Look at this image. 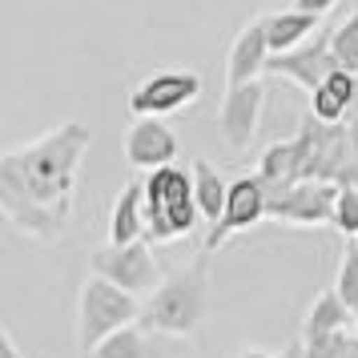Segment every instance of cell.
Wrapping results in <instances>:
<instances>
[{
	"label": "cell",
	"mask_w": 358,
	"mask_h": 358,
	"mask_svg": "<svg viewBox=\"0 0 358 358\" xmlns=\"http://www.w3.org/2000/svg\"><path fill=\"white\" fill-rule=\"evenodd\" d=\"M0 358H24L20 355V346L13 342V334H8L4 326H0Z\"/></svg>",
	"instance_id": "cell-26"
},
{
	"label": "cell",
	"mask_w": 358,
	"mask_h": 358,
	"mask_svg": "<svg viewBox=\"0 0 358 358\" xmlns=\"http://www.w3.org/2000/svg\"><path fill=\"white\" fill-rule=\"evenodd\" d=\"M93 274L113 282L117 290L133 294V298H149L162 286V270L153 258L149 242H133V245H97L93 250Z\"/></svg>",
	"instance_id": "cell-5"
},
{
	"label": "cell",
	"mask_w": 358,
	"mask_h": 358,
	"mask_svg": "<svg viewBox=\"0 0 358 358\" xmlns=\"http://www.w3.org/2000/svg\"><path fill=\"white\" fill-rule=\"evenodd\" d=\"M145 185V242L149 245H173L189 238L197 226V201L194 178L181 165H165L141 178Z\"/></svg>",
	"instance_id": "cell-3"
},
{
	"label": "cell",
	"mask_w": 358,
	"mask_h": 358,
	"mask_svg": "<svg viewBox=\"0 0 358 358\" xmlns=\"http://www.w3.org/2000/svg\"><path fill=\"white\" fill-rule=\"evenodd\" d=\"M210 306V254H197L189 266L162 278V286L141 302L137 326L145 334L165 338H194Z\"/></svg>",
	"instance_id": "cell-2"
},
{
	"label": "cell",
	"mask_w": 358,
	"mask_h": 358,
	"mask_svg": "<svg viewBox=\"0 0 358 358\" xmlns=\"http://www.w3.org/2000/svg\"><path fill=\"white\" fill-rule=\"evenodd\" d=\"M350 105H355V73H346V69H334L310 93V117L322 125H342L350 117Z\"/></svg>",
	"instance_id": "cell-15"
},
{
	"label": "cell",
	"mask_w": 358,
	"mask_h": 358,
	"mask_svg": "<svg viewBox=\"0 0 358 358\" xmlns=\"http://www.w3.org/2000/svg\"><path fill=\"white\" fill-rule=\"evenodd\" d=\"M334 290H338V298L346 302V310L358 314V242H350V245H346V254H342Z\"/></svg>",
	"instance_id": "cell-21"
},
{
	"label": "cell",
	"mask_w": 358,
	"mask_h": 358,
	"mask_svg": "<svg viewBox=\"0 0 358 358\" xmlns=\"http://www.w3.org/2000/svg\"><path fill=\"white\" fill-rule=\"evenodd\" d=\"M145 242V185L129 181L109 210V245Z\"/></svg>",
	"instance_id": "cell-14"
},
{
	"label": "cell",
	"mask_w": 358,
	"mask_h": 358,
	"mask_svg": "<svg viewBox=\"0 0 358 358\" xmlns=\"http://www.w3.org/2000/svg\"><path fill=\"white\" fill-rule=\"evenodd\" d=\"M342 185L334 181H298L294 189L270 197V217L282 226H326L334 217Z\"/></svg>",
	"instance_id": "cell-9"
},
{
	"label": "cell",
	"mask_w": 358,
	"mask_h": 358,
	"mask_svg": "<svg viewBox=\"0 0 358 358\" xmlns=\"http://www.w3.org/2000/svg\"><path fill=\"white\" fill-rule=\"evenodd\" d=\"M355 334H358V314H355Z\"/></svg>",
	"instance_id": "cell-29"
},
{
	"label": "cell",
	"mask_w": 358,
	"mask_h": 358,
	"mask_svg": "<svg viewBox=\"0 0 358 358\" xmlns=\"http://www.w3.org/2000/svg\"><path fill=\"white\" fill-rule=\"evenodd\" d=\"M346 326H355V314L346 310V302L338 298V290L330 286L322 290L306 310V326H302V338H318V334H338Z\"/></svg>",
	"instance_id": "cell-18"
},
{
	"label": "cell",
	"mask_w": 358,
	"mask_h": 358,
	"mask_svg": "<svg viewBox=\"0 0 358 358\" xmlns=\"http://www.w3.org/2000/svg\"><path fill=\"white\" fill-rule=\"evenodd\" d=\"M334 4H338V0H294V8H302V13H310V17H318V20H322Z\"/></svg>",
	"instance_id": "cell-25"
},
{
	"label": "cell",
	"mask_w": 358,
	"mask_h": 358,
	"mask_svg": "<svg viewBox=\"0 0 358 358\" xmlns=\"http://www.w3.org/2000/svg\"><path fill=\"white\" fill-rule=\"evenodd\" d=\"M238 358H302V342H294L290 350H282V355H274V350H262V346H250V350H242Z\"/></svg>",
	"instance_id": "cell-24"
},
{
	"label": "cell",
	"mask_w": 358,
	"mask_h": 358,
	"mask_svg": "<svg viewBox=\"0 0 358 358\" xmlns=\"http://www.w3.org/2000/svg\"><path fill=\"white\" fill-rule=\"evenodd\" d=\"M334 57H330V33L314 36V41H306L302 49L294 52H278V57H270V65H266V73H274V77H286V81L302 85L306 93H314L318 85L334 73Z\"/></svg>",
	"instance_id": "cell-12"
},
{
	"label": "cell",
	"mask_w": 358,
	"mask_h": 358,
	"mask_svg": "<svg viewBox=\"0 0 358 358\" xmlns=\"http://www.w3.org/2000/svg\"><path fill=\"white\" fill-rule=\"evenodd\" d=\"M81 358H165V355L157 350L153 334H145L141 326H125V330H117L113 338H105Z\"/></svg>",
	"instance_id": "cell-19"
},
{
	"label": "cell",
	"mask_w": 358,
	"mask_h": 358,
	"mask_svg": "<svg viewBox=\"0 0 358 358\" xmlns=\"http://www.w3.org/2000/svg\"><path fill=\"white\" fill-rule=\"evenodd\" d=\"M197 97H201V77H197L194 69H165V73L145 77L129 93V113L165 121V117L178 113V109H189Z\"/></svg>",
	"instance_id": "cell-6"
},
{
	"label": "cell",
	"mask_w": 358,
	"mask_h": 358,
	"mask_svg": "<svg viewBox=\"0 0 358 358\" xmlns=\"http://www.w3.org/2000/svg\"><path fill=\"white\" fill-rule=\"evenodd\" d=\"M318 24L322 20L310 17V13H302V8H282V13H270L266 17V36H270V52H294L302 49L306 41H314L318 36Z\"/></svg>",
	"instance_id": "cell-16"
},
{
	"label": "cell",
	"mask_w": 358,
	"mask_h": 358,
	"mask_svg": "<svg viewBox=\"0 0 358 358\" xmlns=\"http://www.w3.org/2000/svg\"><path fill=\"white\" fill-rule=\"evenodd\" d=\"M93 133L61 121L24 145L0 153V217L33 242H61L77 206V178Z\"/></svg>",
	"instance_id": "cell-1"
},
{
	"label": "cell",
	"mask_w": 358,
	"mask_h": 358,
	"mask_svg": "<svg viewBox=\"0 0 358 358\" xmlns=\"http://www.w3.org/2000/svg\"><path fill=\"white\" fill-rule=\"evenodd\" d=\"M258 181L274 194H286L298 181H310V137L298 133L294 141H274L258 157Z\"/></svg>",
	"instance_id": "cell-11"
},
{
	"label": "cell",
	"mask_w": 358,
	"mask_h": 358,
	"mask_svg": "<svg viewBox=\"0 0 358 358\" xmlns=\"http://www.w3.org/2000/svg\"><path fill=\"white\" fill-rule=\"evenodd\" d=\"M125 162L141 173H153V169H165V165L178 162V133L169 129L157 117H133V125L125 129Z\"/></svg>",
	"instance_id": "cell-10"
},
{
	"label": "cell",
	"mask_w": 358,
	"mask_h": 358,
	"mask_svg": "<svg viewBox=\"0 0 358 358\" xmlns=\"http://www.w3.org/2000/svg\"><path fill=\"white\" fill-rule=\"evenodd\" d=\"M346 342H350V330L318 334V338H302V358H342Z\"/></svg>",
	"instance_id": "cell-23"
},
{
	"label": "cell",
	"mask_w": 358,
	"mask_h": 358,
	"mask_svg": "<svg viewBox=\"0 0 358 358\" xmlns=\"http://www.w3.org/2000/svg\"><path fill=\"white\" fill-rule=\"evenodd\" d=\"M330 226L338 229L346 242H358V189H342V194H338Z\"/></svg>",
	"instance_id": "cell-22"
},
{
	"label": "cell",
	"mask_w": 358,
	"mask_h": 358,
	"mask_svg": "<svg viewBox=\"0 0 358 358\" xmlns=\"http://www.w3.org/2000/svg\"><path fill=\"white\" fill-rule=\"evenodd\" d=\"M350 121H358V77H355V105H350Z\"/></svg>",
	"instance_id": "cell-28"
},
{
	"label": "cell",
	"mask_w": 358,
	"mask_h": 358,
	"mask_svg": "<svg viewBox=\"0 0 358 358\" xmlns=\"http://www.w3.org/2000/svg\"><path fill=\"white\" fill-rule=\"evenodd\" d=\"M270 217V189L258 181V173H245V178L229 181V197H226V213L222 222L210 226V238L201 245V254H213L217 245H226L229 238L245 234L250 226H258Z\"/></svg>",
	"instance_id": "cell-7"
},
{
	"label": "cell",
	"mask_w": 358,
	"mask_h": 358,
	"mask_svg": "<svg viewBox=\"0 0 358 358\" xmlns=\"http://www.w3.org/2000/svg\"><path fill=\"white\" fill-rule=\"evenodd\" d=\"M137 318H141V298L117 290L113 282H105L97 274H89L81 282V294H77V346H81V355H89L105 338H113L117 330L137 326Z\"/></svg>",
	"instance_id": "cell-4"
},
{
	"label": "cell",
	"mask_w": 358,
	"mask_h": 358,
	"mask_svg": "<svg viewBox=\"0 0 358 358\" xmlns=\"http://www.w3.org/2000/svg\"><path fill=\"white\" fill-rule=\"evenodd\" d=\"M262 109H266V85H234L217 105V137L229 149H250L262 129Z\"/></svg>",
	"instance_id": "cell-8"
},
{
	"label": "cell",
	"mask_w": 358,
	"mask_h": 358,
	"mask_svg": "<svg viewBox=\"0 0 358 358\" xmlns=\"http://www.w3.org/2000/svg\"><path fill=\"white\" fill-rule=\"evenodd\" d=\"M270 36H266V17L250 20L242 33L234 36L229 45V57H226V89L234 85H254L262 81V73L270 65Z\"/></svg>",
	"instance_id": "cell-13"
},
{
	"label": "cell",
	"mask_w": 358,
	"mask_h": 358,
	"mask_svg": "<svg viewBox=\"0 0 358 358\" xmlns=\"http://www.w3.org/2000/svg\"><path fill=\"white\" fill-rule=\"evenodd\" d=\"M330 57H334L338 69H346V73L358 77V13H350V17L330 33Z\"/></svg>",
	"instance_id": "cell-20"
},
{
	"label": "cell",
	"mask_w": 358,
	"mask_h": 358,
	"mask_svg": "<svg viewBox=\"0 0 358 358\" xmlns=\"http://www.w3.org/2000/svg\"><path fill=\"white\" fill-rule=\"evenodd\" d=\"M189 178H194V201H197V213L210 222V226H217L222 222V213H226V197H229V185L226 178L213 169L210 162H201L197 157L194 169H189Z\"/></svg>",
	"instance_id": "cell-17"
},
{
	"label": "cell",
	"mask_w": 358,
	"mask_h": 358,
	"mask_svg": "<svg viewBox=\"0 0 358 358\" xmlns=\"http://www.w3.org/2000/svg\"><path fill=\"white\" fill-rule=\"evenodd\" d=\"M342 358H358V334H350V342H346V350H342Z\"/></svg>",
	"instance_id": "cell-27"
}]
</instances>
